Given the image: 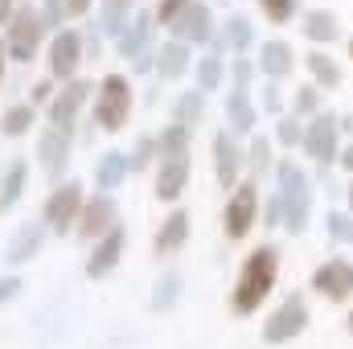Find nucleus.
<instances>
[{"mask_svg":"<svg viewBox=\"0 0 353 349\" xmlns=\"http://www.w3.org/2000/svg\"><path fill=\"white\" fill-rule=\"evenodd\" d=\"M189 70H193V54H189L185 41H165V46L157 50V74H161V79L176 83V79H185Z\"/></svg>","mask_w":353,"mask_h":349,"instance_id":"nucleus-25","label":"nucleus"},{"mask_svg":"<svg viewBox=\"0 0 353 349\" xmlns=\"http://www.w3.org/2000/svg\"><path fill=\"white\" fill-rule=\"evenodd\" d=\"M37 12H41V21H46V33H62V29H70L66 21V0H41L37 4Z\"/></svg>","mask_w":353,"mask_h":349,"instance_id":"nucleus-40","label":"nucleus"},{"mask_svg":"<svg viewBox=\"0 0 353 349\" xmlns=\"http://www.w3.org/2000/svg\"><path fill=\"white\" fill-rule=\"evenodd\" d=\"M189 243V214L185 210H169V218L157 226V235H152V251L157 255H173Z\"/></svg>","mask_w":353,"mask_h":349,"instance_id":"nucleus-22","label":"nucleus"},{"mask_svg":"<svg viewBox=\"0 0 353 349\" xmlns=\"http://www.w3.org/2000/svg\"><path fill=\"white\" fill-rule=\"evenodd\" d=\"M275 193L283 201V230L288 235H304L308 218H312V177L304 173L296 161H279L275 165Z\"/></svg>","mask_w":353,"mask_h":349,"instance_id":"nucleus-2","label":"nucleus"},{"mask_svg":"<svg viewBox=\"0 0 353 349\" xmlns=\"http://www.w3.org/2000/svg\"><path fill=\"white\" fill-rule=\"evenodd\" d=\"M259 107H263L267 115H283V94H279V83H267L263 90H259Z\"/></svg>","mask_w":353,"mask_h":349,"instance_id":"nucleus-44","label":"nucleus"},{"mask_svg":"<svg viewBox=\"0 0 353 349\" xmlns=\"http://www.w3.org/2000/svg\"><path fill=\"white\" fill-rule=\"evenodd\" d=\"M275 144H283V148H300V144H304V119H296V115H279V119H275Z\"/></svg>","mask_w":353,"mask_h":349,"instance_id":"nucleus-39","label":"nucleus"},{"mask_svg":"<svg viewBox=\"0 0 353 349\" xmlns=\"http://www.w3.org/2000/svg\"><path fill=\"white\" fill-rule=\"evenodd\" d=\"M176 300H181V275H176V271H165V275L157 279V288H152L148 304H152V312H169Z\"/></svg>","mask_w":353,"mask_h":349,"instance_id":"nucleus-34","label":"nucleus"},{"mask_svg":"<svg viewBox=\"0 0 353 349\" xmlns=\"http://www.w3.org/2000/svg\"><path fill=\"white\" fill-rule=\"evenodd\" d=\"M210 148H214V177H218V185H222V189H234V185L243 181V169H247V148H243L239 136L226 132V128L214 132Z\"/></svg>","mask_w":353,"mask_h":349,"instance_id":"nucleus-9","label":"nucleus"},{"mask_svg":"<svg viewBox=\"0 0 353 349\" xmlns=\"http://www.w3.org/2000/svg\"><path fill=\"white\" fill-rule=\"evenodd\" d=\"M296 8H300L296 0H259V12H263L271 25H288L296 17Z\"/></svg>","mask_w":353,"mask_h":349,"instance_id":"nucleus-42","label":"nucleus"},{"mask_svg":"<svg viewBox=\"0 0 353 349\" xmlns=\"http://www.w3.org/2000/svg\"><path fill=\"white\" fill-rule=\"evenodd\" d=\"M54 94H58V90H54V79H41V83H33V87H29V103H33V107H41V103L50 107V103H54Z\"/></svg>","mask_w":353,"mask_h":349,"instance_id":"nucleus-46","label":"nucleus"},{"mask_svg":"<svg viewBox=\"0 0 353 349\" xmlns=\"http://www.w3.org/2000/svg\"><path fill=\"white\" fill-rule=\"evenodd\" d=\"M345 201H350V214H353V181H350V189H345Z\"/></svg>","mask_w":353,"mask_h":349,"instance_id":"nucleus-54","label":"nucleus"},{"mask_svg":"<svg viewBox=\"0 0 353 349\" xmlns=\"http://www.w3.org/2000/svg\"><path fill=\"white\" fill-rule=\"evenodd\" d=\"M337 165H341L345 173H353V140L345 144V148H341V161H337Z\"/></svg>","mask_w":353,"mask_h":349,"instance_id":"nucleus-51","label":"nucleus"},{"mask_svg":"<svg viewBox=\"0 0 353 349\" xmlns=\"http://www.w3.org/2000/svg\"><path fill=\"white\" fill-rule=\"evenodd\" d=\"M46 222H21L17 230H12V239L4 243V263L8 267H21V263H29V259H37L41 255V247H46Z\"/></svg>","mask_w":353,"mask_h":349,"instance_id":"nucleus-17","label":"nucleus"},{"mask_svg":"<svg viewBox=\"0 0 353 349\" xmlns=\"http://www.w3.org/2000/svg\"><path fill=\"white\" fill-rule=\"evenodd\" d=\"M259 79V66L251 58H234L230 62V87L234 90H251V83Z\"/></svg>","mask_w":353,"mask_h":349,"instance_id":"nucleus-41","label":"nucleus"},{"mask_svg":"<svg viewBox=\"0 0 353 349\" xmlns=\"http://www.w3.org/2000/svg\"><path fill=\"white\" fill-rule=\"evenodd\" d=\"M304 157L321 169H329L333 161H341V115L337 111H321L304 123Z\"/></svg>","mask_w":353,"mask_h":349,"instance_id":"nucleus-6","label":"nucleus"},{"mask_svg":"<svg viewBox=\"0 0 353 349\" xmlns=\"http://www.w3.org/2000/svg\"><path fill=\"white\" fill-rule=\"evenodd\" d=\"M83 66V33L79 29H62L50 37V79L74 83Z\"/></svg>","mask_w":353,"mask_h":349,"instance_id":"nucleus-13","label":"nucleus"},{"mask_svg":"<svg viewBox=\"0 0 353 349\" xmlns=\"http://www.w3.org/2000/svg\"><path fill=\"white\" fill-rule=\"evenodd\" d=\"M247 169H251V177H263L267 169H275V144L263 132H255L251 144H247Z\"/></svg>","mask_w":353,"mask_h":349,"instance_id":"nucleus-33","label":"nucleus"},{"mask_svg":"<svg viewBox=\"0 0 353 349\" xmlns=\"http://www.w3.org/2000/svg\"><path fill=\"white\" fill-rule=\"evenodd\" d=\"M189 185V152L185 157H161L157 161V197L161 201H176Z\"/></svg>","mask_w":353,"mask_h":349,"instance_id":"nucleus-21","label":"nucleus"},{"mask_svg":"<svg viewBox=\"0 0 353 349\" xmlns=\"http://www.w3.org/2000/svg\"><path fill=\"white\" fill-rule=\"evenodd\" d=\"M123 247H128V230H123V222L115 226V230H107L99 243H94V251L87 255V279H103V275H111L119 259H123Z\"/></svg>","mask_w":353,"mask_h":349,"instance_id":"nucleus-18","label":"nucleus"},{"mask_svg":"<svg viewBox=\"0 0 353 349\" xmlns=\"http://www.w3.org/2000/svg\"><path fill=\"white\" fill-rule=\"evenodd\" d=\"M189 4H193V0H161V4L152 8V17H157V25L173 29V25H176V17H181V12H185Z\"/></svg>","mask_w":353,"mask_h":349,"instance_id":"nucleus-43","label":"nucleus"},{"mask_svg":"<svg viewBox=\"0 0 353 349\" xmlns=\"http://www.w3.org/2000/svg\"><path fill=\"white\" fill-rule=\"evenodd\" d=\"M132 79L128 74H103V83L94 87V99H90V115L103 132H119L132 115Z\"/></svg>","mask_w":353,"mask_h":349,"instance_id":"nucleus-3","label":"nucleus"},{"mask_svg":"<svg viewBox=\"0 0 353 349\" xmlns=\"http://www.w3.org/2000/svg\"><path fill=\"white\" fill-rule=\"evenodd\" d=\"M255 128H259V107H255L251 90H230L226 94V132H234L243 140V136H255Z\"/></svg>","mask_w":353,"mask_h":349,"instance_id":"nucleus-20","label":"nucleus"},{"mask_svg":"<svg viewBox=\"0 0 353 349\" xmlns=\"http://www.w3.org/2000/svg\"><path fill=\"white\" fill-rule=\"evenodd\" d=\"M33 123H37V107H33V103H17V107H8V111L0 115V132L12 136V140L25 136Z\"/></svg>","mask_w":353,"mask_h":349,"instance_id":"nucleus-32","label":"nucleus"},{"mask_svg":"<svg viewBox=\"0 0 353 349\" xmlns=\"http://www.w3.org/2000/svg\"><path fill=\"white\" fill-rule=\"evenodd\" d=\"M152 161H161V148H157V136H136V148L128 152V165L132 173H144Z\"/></svg>","mask_w":353,"mask_h":349,"instance_id":"nucleus-38","label":"nucleus"},{"mask_svg":"<svg viewBox=\"0 0 353 349\" xmlns=\"http://www.w3.org/2000/svg\"><path fill=\"white\" fill-rule=\"evenodd\" d=\"M132 66H136V74H148V70H157V50H144V54H140Z\"/></svg>","mask_w":353,"mask_h":349,"instance_id":"nucleus-48","label":"nucleus"},{"mask_svg":"<svg viewBox=\"0 0 353 349\" xmlns=\"http://www.w3.org/2000/svg\"><path fill=\"white\" fill-rule=\"evenodd\" d=\"M169 33H173V41H185V46H214V37H218L214 8H210L205 0H193V4L176 17V25Z\"/></svg>","mask_w":353,"mask_h":349,"instance_id":"nucleus-12","label":"nucleus"},{"mask_svg":"<svg viewBox=\"0 0 353 349\" xmlns=\"http://www.w3.org/2000/svg\"><path fill=\"white\" fill-rule=\"evenodd\" d=\"M275 279H279V247L263 243V247H255L243 259V267H239V279H234V292H230L234 317H255L263 308V300L271 296Z\"/></svg>","mask_w":353,"mask_h":349,"instance_id":"nucleus-1","label":"nucleus"},{"mask_svg":"<svg viewBox=\"0 0 353 349\" xmlns=\"http://www.w3.org/2000/svg\"><path fill=\"white\" fill-rule=\"evenodd\" d=\"M350 58H353V37H350Z\"/></svg>","mask_w":353,"mask_h":349,"instance_id":"nucleus-56","label":"nucleus"},{"mask_svg":"<svg viewBox=\"0 0 353 349\" xmlns=\"http://www.w3.org/2000/svg\"><path fill=\"white\" fill-rule=\"evenodd\" d=\"M205 119V94L201 90H181L173 99V123H181V128H197Z\"/></svg>","mask_w":353,"mask_h":349,"instance_id":"nucleus-30","label":"nucleus"},{"mask_svg":"<svg viewBox=\"0 0 353 349\" xmlns=\"http://www.w3.org/2000/svg\"><path fill=\"white\" fill-rule=\"evenodd\" d=\"M12 12H17V0H0V25H8Z\"/></svg>","mask_w":353,"mask_h":349,"instance_id":"nucleus-50","label":"nucleus"},{"mask_svg":"<svg viewBox=\"0 0 353 349\" xmlns=\"http://www.w3.org/2000/svg\"><path fill=\"white\" fill-rule=\"evenodd\" d=\"M259 74H263L267 83H279V79H288L292 74V66H296V50L283 41V37H267L263 46H259Z\"/></svg>","mask_w":353,"mask_h":349,"instance_id":"nucleus-19","label":"nucleus"},{"mask_svg":"<svg viewBox=\"0 0 353 349\" xmlns=\"http://www.w3.org/2000/svg\"><path fill=\"white\" fill-rule=\"evenodd\" d=\"M321 111H325V107H321V90L312 87V83H304V87L292 94V115H296V119H304V123H308V119H312V115H321Z\"/></svg>","mask_w":353,"mask_h":349,"instance_id":"nucleus-36","label":"nucleus"},{"mask_svg":"<svg viewBox=\"0 0 353 349\" xmlns=\"http://www.w3.org/2000/svg\"><path fill=\"white\" fill-rule=\"evenodd\" d=\"M87 99H94V83H87V79L66 83V87L54 94V103L46 107V111H50V128L74 132V119H79V111L87 107Z\"/></svg>","mask_w":353,"mask_h":349,"instance_id":"nucleus-15","label":"nucleus"},{"mask_svg":"<svg viewBox=\"0 0 353 349\" xmlns=\"http://www.w3.org/2000/svg\"><path fill=\"white\" fill-rule=\"evenodd\" d=\"M132 8H136V0H103V12H99V25H94V29L115 41V37L128 29V21L136 17Z\"/></svg>","mask_w":353,"mask_h":349,"instance_id":"nucleus-29","label":"nucleus"},{"mask_svg":"<svg viewBox=\"0 0 353 349\" xmlns=\"http://www.w3.org/2000/svg\"><path fill=\"white\" fill-rule=\"evenodd\" d=\"M4 58H8V46H4V37H0V79H4Z\"/></svg>","mask_w":353,"mask_h":349,"instance_id":"nucleus-52","label":"nucleus"},{"mask_svg":"<svg viewBox=\"0 0 353 349\" xmlns=\"http://www.w3.org/2000/svg\"><path fill=\"white\" fill-rule=\"evenodd\" d=\"M341 132H353V115H341Z\"/></svg>","mask_w":353,"mask_h":349,"instance_id":"nucleus-53","label":"nucleus"},{"mask_svg":"<svg viewBox=\"0 0 353 349\" xmlns=\"http://www.w3.org/2000/svg\"><path fill=\"white\" fill-rule=\"evenodd\" d=\"M259 218H263V226H267V230L283 226V201H279V193H267V206L259 210Z\"/></svg>","mask_w":353,"mask_h":349,"instance_id":"nucleus-45","label":"nucleus"},{"mask_svg":"<svg viewBox=\"0 0 353 349\" xmlns=\"http://www.w3.org/2000/svg\"><path fill=\"white\" fill-rule=\"evenodd\" d=\"M259 210H263V197H259V181H239L226 197V210H222V230L230 243H243L255 226H259Z\"/></svg>","mask_w":353,"mask_h":349,"instance_id":"nucleus-4","label":"nucleus"},{"mask_svg":"<svg viewBox=\"0 0 353 349\" xmlns=\"http://www.w3.org/2000/svg\"><path fill=\"white\" fill-rule=\"evenodd\" d=\"M25 181H29V161H8L4 165V177H0V214H8L17 201H21V193H25Z\"/></svg>","mask_w":353,"mask_h":349,"instance_id":"nucleus-27","label":"nucleus"},{"mask_svg":"<svg viewBox=\"0 0 353 349\" xmlns=\"http://www.w3.org/2000/svg\"><path fill=\"white\" fill-rule=\"evenodd\" d=\"M345 329H350V333H353V312H350V321H345Z\"/></svg>","mask_w":353,"mask_h":349,"instance_id":"nucleus-55","label":"nucleus"},{"mask_svg":"<svg viewBox=\"0 0 353 349\" xmlns=\"http://www.w3.org/2000/svg\"><path fill=\"white\" fill-rule=\"evenodd\" d=\"M152 29H157V17H152L148 8H136V17L128 21V29L111 41V46H115V54H119V58H128V62H136L144 50H152Z\"/></svg>","mask_w":353,"mask_h":349,"instance_id":"nucleus-16","label":"nucleus"},{"mask_svg":"<svg viewBox=\"0 0 353 349\" xmlns=\"http://www.w3.org/2000/svg\"><path fill=\"white\" fill-rule=\"evenodd\" d=\"M46 41V21L37 12V4H17L12 21L4 25V46H8V58L12 62H33L37 50Z\"/></svg>","mask_w":353,"mask_h":349,"instance_id":"nucleus-5","label":"nucleus"},{"mask_svg":"<svg viewBox=\"0 0 353 349\" xmlns=\"http://www.w3.org/2000/svg\"><path fill=\"white\" fill-rule=\"evenodd\" d=\"M21 292V275H0V304Z\"/></svg>","mask_w":353,"mask_h":349,"instance_id":"nucleus-47","label":"nucleus"},{"mask_svg":"<svg viewBox=\"0 0 353 349\" xmlns=\"http://www.w3.org/2000/svg\"><path fill=\"white\" fill-rule=\"evenodd\" d=\"M128 173H132L128 152L107 148V152L99 157V165H94V189H99V193H111V189H119V185L128 181Z\"/></svg>","mask_w":353,"mask_h":349,"instance_id":"nucleus-23","label":"nucleus"},{"mask_svg":"<svg viewBox=\"0 0 353 349\" xmlns=\"http://www.w3.org/2000/svg\"><path fill=\"white\" fill-rule=\"evenodd\" d=\"M304 66H308L312 87H316V90L341 87V66L333 62V54H325V50H308V54H304Z\"/></svg>","mask_w":353,"mask_h":349,"instance_id":"nucleus-28","label":"nucleus"},{"mask_svg":"<svg viewBox=\"0 0 353 349\" xmlns=\"http://www.w3.org/2000/svg\"><path fill=\"white\" fill-rule=\"evenodd\" d=\"M312 292L325 296V300H333V304H345L353 296V259H345V255L325 259L312 271Z\"/></svg>","mask_w":353,"mask_h":349,"instance_id":"nucleus-10","label":"nucleus"},{"mask_svg":"<svg viewBox=\"0 0 353 349\" xmlns=\"http://www.w3.org/2000/svg\"><path fill=\"white\" fill-rule=\"evenodd\" d=\"M300 33L321 50V46H333V41H337L341 25H337V17H333L329 8H308V12L300 17Z\"/></svg>","mask_w":353,"mask_h":349,"instance_id":"nucleus-24","label":"nucleus"},{"mask_svg":"<svg viewBox=\"0 0 353 349\" xmlns=\"http://www.w3.org/2000/svg\"><path fill=\"white\" fill-rule=\"evenodd\" d=\"M119 226V206H115V197L111 193H94L87 197V206H83V214H79V239H87V243H99L107 230H115Z\"/></svg>","mask_w":353,"mask_h":349,"instance_id":"nucleus-14","label":"nucleus"},{"mask_svg":"<svg viewBox=\"0 0 353 349\" xmlns=\"http://www.w3.org/2000/svg\"><path fill=\"white\" fill-rule=\"evenodd\" d=\"M189 144H193V132H189V128H181V123H169V128L157 136L161 157H185V152H189Z\"/></svg>","mask_w":353,"mask_h":349,"instance_id":"nucleus-35","label":"nucleus"},{"mask_svg":"<svg viewBox=\"0 0 353 349\" xmlns=\"http://www.w3.org/2000/svg\"><path fill=\"white\" fill-rule=\"evenodd\" d=\"M308 300L300 296V292H288L279 304H275V312L263 321V341L267 346H288V341H296L304 329H308Z\"/></svg>","mask_w":353,"mask_h":349,"instance_id":"nucleus-8","label":"nucleus"},{"mask_svg":"<svg viewBox=\"0 0 353 349\" xmlns=\"http://www.w3.org/2000/svg\"><path fill=\"white\" fill-rule=\"evenodd\" d=\"M193 74H197V90L201 94H210V90L222 87V79H226V62H222V54H201L197 62H193Z\"/></svg>","mask_w":353,"mask_h":349,"instance_id":"nucleus-31","label":"nucleus"},{"mask_svg":"<svg viewBox=\"0 0 353 349\" xmlns=\"http://www.w3.org/2000/svg\"><path fill=\"white\" fill-rule=\"evenodd\" d=\"M70 148H74V132H62V128H46L37 136V165L41 173L50 177L54 185L66 177L70 169Z\"/></svg>","mask_w":353,"mask_h":349,"instance_id":"nucleus-11","label":"nucleus"},{"mask_svg":"<svg viewBox=\"0 0 353 349\" xmlns=\"http://www.w3.org/2000/svg\"><path fill=\"white\" fill-rule=\"evenodd\" d=\"M325 235H329V243H345V247H353V214L350 210H329Z\"/></svg>","mask_w":353,"mask_h":349,"instance_id":"nucleus-37","label":"nucleus"},{"mask_svg":"<svg viewBox=\"0 0 353 349\" xmlns=\"http://www.w3.org/2000/svg\"><path fill=\"white\" fill-rule=\"evenodd\" d=\"M87 197H83V185L70 177V181H58L46 197V210H41V222L50 235H70V226H79V214H83Z\"/></svg>","mask_w":353,"mask_h":349,"instance_id":"nucleus-7","label":"nucleus"},{"mask_svg":"<svg viewBox=\"0 0 353 349\" xmlns=\"http://www.w3.org/2000/svg\"><path fill=\"white\" fill-rule=\"evenodd\" d=\"M94 0H66V17H87Z\"/></svg>","mask_w":353,"mask_h":349,"instance_id":"nucleus-49","label":"nucleus"},{"mask_svg":"<svg viewBox=\"0 0 353 349\" xmlns=\"http://www.w3.org/2000/svg\"><path fill=\"white\" fill-rule=\"evenodd\" d=\"M218 37H222L226 50H234V58H243V54L255 46V25H251V17H243V12H230V17L222 21Z\"/></svg>","mask_w":353,"mask_h":349,"instance_id":"nucleus-26","label":"nucleus"}]
</instances>
